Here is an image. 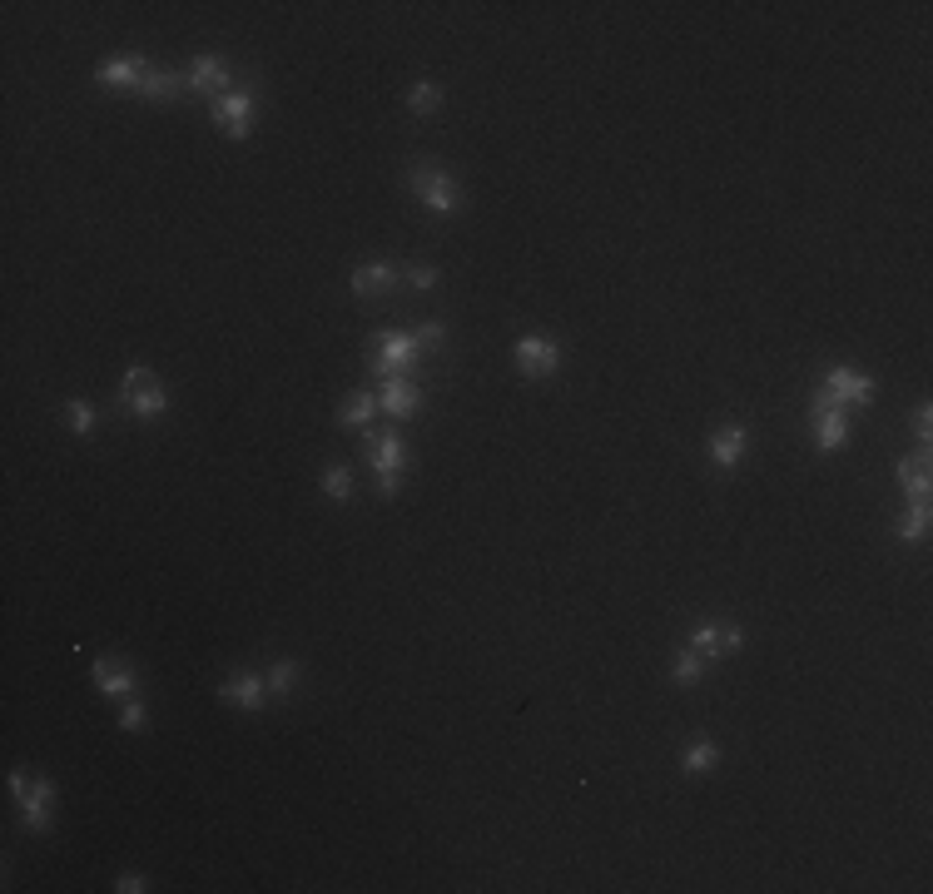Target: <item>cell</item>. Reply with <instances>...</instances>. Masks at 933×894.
I'll return each mask as SVG.
<instances>
[{
	"label": "cell",
	"instance_id": "cell-31",
	"mask_svg": "<svg viewBox=\"0 0 933 894\" xmlns=\"http://www.w3.org/2000/svg\"><path fill=\"white\" fill-rule=\"evenodd\" d=\"M914 433H919V443L929 447V438H933V413H929V403L919 408V418H914Z\"/></svg>",
	"mask_w": 933,
	"mask_h": 894
},
{
	"label": "cell",
	"instance_id": "cell-15",
	"mask_svg": "<svg viewBox=\"0 0 933 894\" xmlns=\"http://www.w3.org/2000/svg\"><path fill=\"white\" fill-rule=\"evenodd\" d=\"M189 90H204V95H224L229 90V65L219 60V55H199L194 65H189Z\"/></svg>",
	"mask_w": 933,
	"mask_h": 894
},
{
	"label": "cell",
	"instance_id": "cell-9",
	"mask_svg": "<svg viewBox=\"0 0 933 894\" xmlns=\"http://www.w3.org/2000/svg\"><path fill=\"white\" fill-rule=\"evenodd\" d=\"M219 701L224 706H244V711H259L268 701V676H259V671H234V676H224V686H219Z\"/></svg>",
	"mask_w": 933,
	"mask_h": 894
},
{
	"label": "cell",
	"instance_id": "cell-4",
	"mask_svg": "<svg viewBox=\"0 0 933 894\" xmlns=\"http://www.w3.org/2000/svg\"><path fill=\"white\" fill-rule=\"evenodd\" d=\"M368 462L378 472V497H398V472L407 462V447L398 433H373L368 438Z\"/></svg>",
	"mask_w": 933,
	"mask_h": 894
},
{
	"label": "cell",
	"instance_id": "cell-6",
	"mask_svg": "<svg viewBox=\"0 0 933 894\" xmlns=\"http://www.w3.org/2000/svg\"><path fill=\"white\" fill-rule=\"evenodd\" d=\"M214 125L229 135V140H249V125H254V90H224L214 100Z\"/></svg>",
	"mask_w": 933,
	"mask_h": 894
},
{
	"label": "cell",
	"instance_id": "cell-22",
	"mask_svg": "<svg viewBox=\"0 0 933 894\" xmlns=\"http://www.w3.org/2000/svg\"><path fill=\"white\" fill-rule=\"evenodd\" d=\"M189 80H179V75H164V70H149V80L139 85V95L144 100H174L179 90H184Z\"/></svg>",
	"mask_w": 933,
	"mask_h": 894
},
{
	"label": "cell",
	"instance_id": "cell-28",
	"mask_svg": "<svg viewBox=\"0 0 933 894\" xmlns=\"http://www.w3.org/2000/svg\"><path fill=\"white\" fill-rule=\"evenodd\" d=\"M144 721H149V711H144V701H125V711H120V726L125 731H144Z\"/></svg>",
	"mask_w": 933,
	"mask_h": 894
},
{
	"label": "cell",
	"instance_id": "cell-17",
	"mask_svg": "<svg viewBox=\"0 0 933 894\" xmlns=\"http://www.w3.org/2000/svg\"><path fill=\"white\" fill-rule=\"evenodd\" d=\"M899 482H904V492L919 502V497H929V487H933V477H929V452H919V457H899Z\"/></svg>",
	"mask_w": 933,
	"mask_h": 894
},
{
	"label": "cell",
	"instance_id": "cell-11",
	"mask_svg": "<svg viewBox=\"0 0 933 894\" xmlns=\"http://www.w3.org/2000/svg\"><path fill=\"white\" fill-rule=\"evenodd\" d=\"M15 800H20V820H25L30 835L50 830V805H55V785L50 780H30L25 795H15Z\"/></svg>",
	"mask_w": 933,
	"mask_h": 894
},
{
	"label": "cell",
	"instance_id": "cell-7",
	"mask_svg": "<svg viewBox=\"0 0 933 894\" xmlns=\"http://www.w3.org/2000/svg\"><path fill=\"white\" fill-rule=\"evenodd\" d=\"M417 408H422V388H417L407 373H398V378H383V388H378V413H388L393 423H407Z\"/></svg>",
	"mask_w": 933,
	"mask_h": 894
},
{
	"label": "cell",
	"instance_id": "cell-32",
	"mask_svg": "<svg viewBox=\"0 0 933 894\" xmlns=\"http://www.w3.org/2000/svg\"><path fill=\"white\" fill-rule=\"evenodd\" d=\"M115 890H120V894H144V890H149V880H144V875H125Z\"/></svg>",
	"mask_w": 933,
	"mask_h": 894
},
{
	"label": "cell",
	"instance_id": "cell-16",
	"mask_svg": "<svg viewBox=\"0 0 933 894\" xmlns=\"http://www.w3.org/2000/svg\"><path fill=\"white\" fill-rule=\"evenodd\" d=\"M95 686H100V696H130V691H134V671L125 666V661L100 656V661H95Z\"/></svg>",
	"mask_w": 933,
	"mask_h": 894
},
{
	"label": "cell",
	"instance_id": "cell-2",
	"mask_svg": "<svg viewBox=\"0 0 933 894\" xmlns=\"http://www.w3.org/2000/svg\"><path fill=\"white\" fill-rule=\"evenodd\" d=\"M120 398H125V408H130L134 418H164V413H169V393H164V383H159L144 363H130V368H125Z\"/></svg>",
	"mask_w": 933,
	"mask_h": 894
},
{
	"label": "cell",
	"instance_id": "cell-29",
	"mask_svg": "<svg viewBox=\"0 0 933 894\" xmlns=\"http://www.w3.org/2000/svg\"><path fill=\"white\" fill-rule=\"evenodd\" d=\"M417 343H422V348H432V353H437V348H442V343H447V328H442V323H437V318H432V323H422V333H417Z\"/></svg>",
	"mask_w": 933,
	"mask_h": 894
},
{
	"label": "cell",
	"instance_id": "cell-5",
	"mask_svg": "<svg viewBox=\"0 0 933 894\" xmlns=\"http://www.w3.org/2000/svg\"><path fill=\"white\" fill-rule=\"evenodd\" d=\"M417 348H422V343H417L412 333H378V338H373V358H368V368L383 373V378H398L402 368H412Z\"/></svg>",
	"mask_w": 933,
	"mask_h": 894
},
{
	"label": "cell",
	"instance_id": "cell-13",
	"mask_svg": "<svg viewBox=\"0 0 933 894\" xmlns=\"http://www.w3.org/2000/svg\"><path fill=\"white\" fill-rule=\"evenodd\" d=\"M809 428H814L819 452H839L844 438H849V418H844V408H824V403H814V408H809Z\"/></svg>",
	"mask_w": 933,
	"mask_h": 894
},
{
	"label": "cell",
	"instance_id": "cell-20",
	"mask_svg": "<svg viewBox=\"0 0 933 894\" xmlns=\"http://www.w3.org/2000/svg\"><path fill=\"white\" fill-rule=\"evenodd\" d=\"M929 517H933V512H929V497H919V502H914V507H909V512L899 517L894 537H899V542H919V537L929 532Z\"/></svg>",
	"mask_w": 933,
	"mask_h": 894
},
{
	"label": "cell",
	"instance_id": "cell-8",
	"mask_svg": "<svg viewBox=\"0 0 933 894\" xmlns=\"http://www.w3.org/2000/svg\"><path fill=\"white\" fill-rule=\"evenodd\" d=\"M517 368L527 373V378H551L556 373V363H561V348L551 343V338H541V333H527V338H517Z\"/></svg>",
	"mask_w": 933,
	"mask_h": 894
},
{
	"label": "cell",
	"instance_id": "cell-10",
	"mask_svg": "<svg viewBox=\"0 0 933 894\" xmlns=\"http://www.w3.org/2000/svg\"><path fill=\"white\" fill-rule=\"evenodd\" d=\"M745 646V631L740 626H695L690 631V651H700L705 661H720V656H730V651H740Z\"/></svg>",
	"mask_w": 933,
	"mask_h": 894
},
{
	"label": "cell",
	"instance_id": "cell-3",
	"mask_svg": "<svg viewBox=\"0 0 933 894\" xmlns=\"http://www.w3.org/2000/svg\"><path fill=\"white\" fill-rule=\"evenodd\" d=\"M869 398H874V378H864L854 368H829L824 388L814 393V403H824V408H854V403H869Z\"/></svg>",
	"mask_w": 933,
	"mask_h": 894
},
{
	"label": "cell",
	"instance_id": "cell-27",
	"mask_svg": "<svg viewBox=\"0 0 933 894\" xmlns=\"http://www.w3.org/2000/svg\"><path fill=\"white\" fill-rule=\"evenodd\" d=\"M65 423H70V433H80V438H85V433L95 428V408H90L85 398H75V403L65 408Z\"/></svg>",
	"mask_w": 933,
	"mask_h": 894
},
{
	"label": "cell",
	"instance_id": "cell-24",
	"mask_svg": "<svg viewBox=\"0 0 933 894\" xmlns=\"http://www.w3.org/2000/svg\"><path fill=\"white\" fill-rule=\"evenodd\" d=\"M670 676H675V686H695V681L705 676V656L685 646V651L675 656V666H670Z\"/></svg>",
	"mask_w": 933,
	"mask_h": 894
},
{
	"label": "cell",
	"instance_id": "cell-1",
	"mask_svg": "<svg viewBox=\"0 0 933 894\" xmlns=\"http://www.w3.org/2000/svg\"><path fill=\"white\" fill-rule=\"evenodd\" d=\"M407 189L417 194V204H427L437 219H452L457 214V199H462V189H457V179L447 174V169H437V164H412L407 169Z\"/></svg>",
	"mask_w": 933,
	"mask_h": 894
},
{
	"label": "cell",
	"instance_id": "cell-18",
	"mask_svg": "<svg viewBox=\"0 0 933 894\" xmlns=\"http://www.w3.org/2000/svg\"><path fill=\"white\" fill-rule=\"evenodd\" d=\"M398 284V269L393 264H363L358 274H353V294L358 298H373L383 294V289H393Z\"/></svg>",
	"mask_w": 933,
	"mask_h": 894
},
{
	"label": "cell",
	"instance_id": "cell-12",
	"mask_svg": "<svg viewBox=\"0 0 933 894\" xmlns=\"http://www.w3.org/2000/svg\"><path fill=\"white\" fill-rule=\"evenodd\" d=\"M95 80H100V85H110V90H134V95H139V85L149 80V60H144V55H120V60H105V65L95 70Z\"/></svg>",
	"mask_w": 933,
	"mask_h": 894
},
{
	"label": "cell",
	"instance_id": "cell-23",
	"mask_svg": "<svg viewBox=\"0 0 933 894\" xmlns=\"http://www.w3.org/2000/svg\"><path fill=\"white\" fill-rule=\"evenodd\" d=\"M323 497H328V502H353V472H348L343 462H333V467L323 472Z\"/></svg>",
	"mask_w": 933,
	"mask_h": 894
},
{
	"label": "cell",
	"instance_id": "cell-14",
	"mask_svg": "<svg viewBox=\"0 0 933 894\" xmlns=\"http://www.w3.org/2000/svg\"><path fill=\"white\" fill-rule=\"evenodd\" d=\"M745 452H750V428H745V423H730V428H720V433L710 438V462L725 467V472L740 467Z\"/></svg>",
	"mask_w": 933,
	"mask_h": 894
},
{
	"label": "cell",
	"instance_id": "cell-25",
	"mask_svg": "<svg viewBox=\"0 0 933 894\" xmlns=\"http://www.w3.org/2000/svg\"><path fill=\"white\" fill-rule=\"evenodd\" d=\"M437 105H442V90H437L432 80H422V85L407 90V110H412V115H432Z\"/></svg>",
	"mask_w": 933,
	"mask_h": 894
},
{
	"label": "cell",
	"instance_id": "cell-19",
	"mask_svg": "<svg viewBox=\"0 0 933 894\" xmlns=\"http://www.w3.org/2000/svg\"><path fill=\"white\" fill-rule=\"evenodd\" d=\"M378 413V393H348V403L338 408V423L343 428H368Z\"/></svg>",
	"mask_w": 933,
	"mask_h": 894
},
{
	"label": "cell",
	"instance_id": "cell-30",
	"mask_svg": "<svg viewBox=\"0 0 933 894\" xmlns=\"http://www.w3.org/2000/svg\"><path fill=\"white\" fill-rule=\"evenodd\" d=\"M407 284H412V289H432V284H437V269H432V264H412V269H407Z\"/></svg>",
	"mask_w": 933,
	"mask_h": 894
},
{
	"label": "cell",
	"instance_id": "cell-21",
	"mask_svg": "<svg viewBox=\"0 0 933 894\" xmlns=\"http://www.w3.org/2000/svg\"><path fill=\"white\" fill-rule=\"evenodd\" d=\"M715 760H720V745H715V741H695L690 750H685L680 770H685V775H710V770H715Z\"/></svg>",
	"mask_w": 933,
	"mask_h": 894
},
{
	"label": "cell",
	"instance_id": "cell-26",
	"mask_svg": "<svg viewBox=\"0 0 933 894\" xmlns=\"http://www.w3.org/2000/svg\"><path fill=\"white\" fill-rule=\"evenodd\" d=\"M293 686H298V661H278L268 671V696H293Z\"/></svg>",
	"mask_w": 933,
	"mask_h": 894
}]
</instances>
